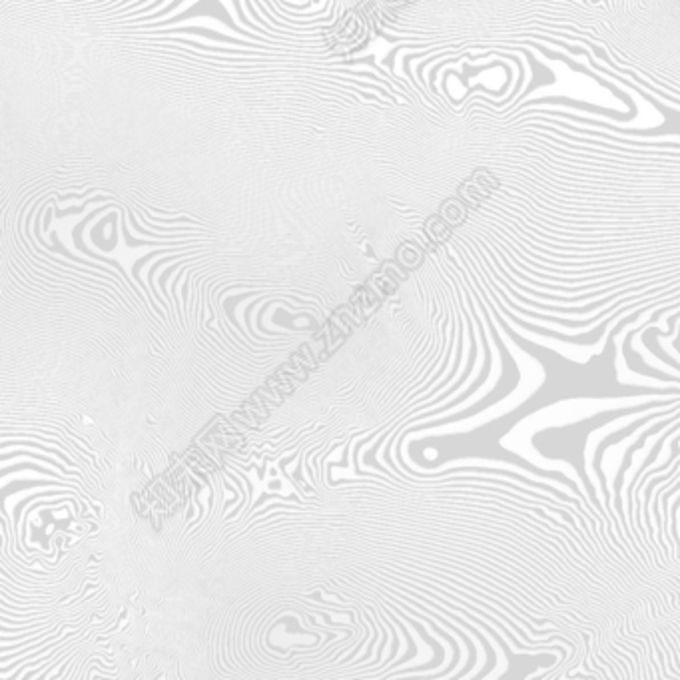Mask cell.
<instances>
[{
	"instance_id": "obj_1",
	"label": "cell",
	"mask_w": 680,
	"mask_h": 680,
	"mask_svg": "<svg viewBox=\"0 0 680 680\" xmlns=\"http://www.w3.org/2000/svg\"><path fill=\"white\" fill-rule=\"evenodd\" d=\"M439 215H441L443 220H447L453 228H457V226L465 224V220L469 217V206H467L461 197H451V200H447V202L441 206Z\"/></svg>"
},
{
	"instance_id": "obj_2",
	"label": "cell",
	"mask_w": 680,
	"mask_h": 680,
	"mask_svg": "<svg viewBox=\"0 0 680 680\" xmlns=\"http://www.w3.org/2000/svg\"><path fill=\"white\" fill-rule=\"evenodd\" d=\"M423 232L433 244H445L453 233V226L441 215H431L423 226Z\"/></svg>"
},
{
	"instance_id": "obj_3",
	"label": "cell",
	"mask_w": 680,
	"mask_h": 680,
	"mask_svg": "<svg viewBox=\"0 0 680 680\" xmlns=\"http://www.w3.org/2000/svg\"><path fill=\"white\" fill-rule=\"evenodd\" d=\"M425 253L421 250L419 244L415 242H403L397 250V262L403 269H415L423 264Z\"/></svg>"
},
{
	"instance_id": "obj_4",
	"label": "cell",
	"mask_w": 680,
	"mask_h": 680,
	"mask_svg": "<svg viewBox=\"0 0 680 680\" xmlns=\"http://www.w3.org/2000/svg\"><path fill=\"white\" fill-rule=\"evenodd\" d=\"M367 286L371 287L377 295L383 300V298H387V295L395 293V289H397V280H395L391 273H387L385 269L381 268L377 273H373V275L369 278Z\"/></svg>"
},
{
	"instance_id": "obj_5",
	"label": "cell",
	"mask_w": 680,
	"mask_h": 680,
	"mask_svg": "<svg viewBox=\"0 0 680 680\" xmlns=\"http://www.w3.org/2000/svg\"><path fill=\"white\" fill-rule=\"evenodd\" d=\"M471 178L475 179L477 184H481L483 188H487L489 192H493V190H497L499 188V178L495 176V174H491V172H487V170H477Z\"/></svg>"
}]
</instances>
